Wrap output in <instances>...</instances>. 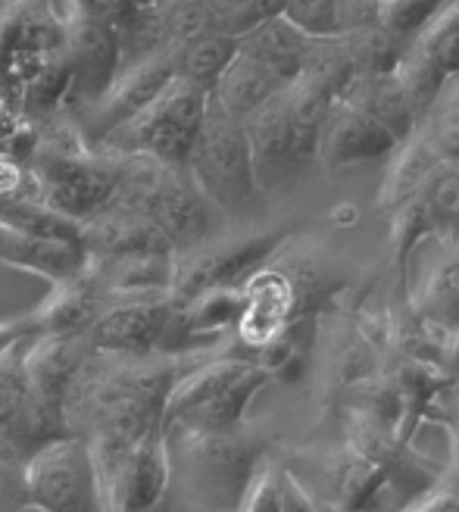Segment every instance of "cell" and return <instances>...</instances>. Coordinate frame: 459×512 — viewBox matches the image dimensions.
<instances>
[{"mask_svg": "<svg viewBox=\"0 0 459 512\" xmlns=\"http://www.w3.org/2000/svg\"><path fill=\"white\" fill-rule=\"evenodd\" d=\"M272 375L250 360H216L182 378H172L163 403V428L191 434L232 431Z\"/></svg>", "mask_w": 459, "mask_h": 512, "instance_id": "cell-1", "label": "cell"}, {"mask_svg": "<svg viewBox=\"0 0 459 512\" xmlns=\"http://www.w3.org/2000/svg\"><path fill=\"white\" fill-rule=\"evenodd\" d=\"M207 104V91L172 75L169 85L141 113L116 125L94 147L110 157H150L163 166L185 169L203 116H207Z\"/></svg>", "mask_w": 459, "mask_h": 512, "instance_id": "cell-2", "label": "cell"}, {"mask_svg": "<svg viewBox=\"0 0 459 512\" xmlns=\"http://www.w3.org/2000/svg\"><path fill=\"white\" fill-rule=\"evenodd\" d=\"M32 185L50 210L69 222H85L104 210L119 185V163L100 147L79 141H38L32 150Z\"/></svg>", "mask_w": 459, "mask_h": 512, "instance_id": "cell-3", "label": "cell"}, {"mask_svg": "<svg viewBox=\"0 0 459 512\" xmlns=\"http://www.w3.org/2000/svg\"><path fill=\"white\" fill-rule=\"evenodd\" d=\"M185 169L219 213L241 219L257 207L260 185L253 175L244 125L210 104Z\"/></svg>", "mask_w": 459, "mask_h": 512, "instance_id": "cell-4", "label": "cell"}, {"mask_svg": "<svg viewBox=\"0 0 459 512\" xmlns=\"http://www.w3.org/2000/svg\"><path fill=\"white\" fill-rule=\"evenodd\" d=\"M182 434L185 481L200 506L210 512H238L253 475L260 472L266 444L244 425L216 434Z\"/></svg>", "mask_w": 459, "mask_h": 512, "instance_id": "cell-5", "label": "cell"}, {"mask_svg": "<svg viewBox=\"0 0 459 512\" xmlns=\"http://www.w3.org/2000/svg\"><path fill=\"white\" fill-rule=\"evenodd\" d=\"M25 503L41 512H100L91 447L82 438H47L22 463Z\"/></svg>", "mask_w": 459, "mask_h": 512, "instance_id": "cell-6", "label": "cell"}, {"mask_svg": "<svg viewBox=\"0 0 459 512\" xmlns=\"http://www.w3.org/2000/svg\"><path fill=\"white\" fill-rule=\"evenodd\" d=\"M100 512L119 509H147L157 506L169 488V450H166V428L150 431L147 438L132 447L119 450H91Z\"/></svg>", "mask_w": 459, "mask_h": 512, "instance_id": "cell-7", "label": "cell"}, {"mask_svg": "<svg viewBox=\"0 0 459 512\" xmlns=\"http://www.w3.org/2000/svg\"><path fill=\"white\" fill-rule=\"evenodd\" d=\"M241 125H244V138L250 147V163H253V175H257L260 194L288 188L303 172V166L316 157V138H310L294 122L285 88L275 91Z\"/></svg>", "mask_w": 459, "mask_h": 512, "instance_id": "cell-8", "label": "cell"}, {"mask_svg": "<svg viewBox=\"0 0 459 512\" xmlns=\"http://www.w3.org/2000/svg\"><path fill=\"white\" fill-rule=\"evenodd\" d=\"M175 297L166 291L122 294L110 306H100L88 328V341L107 356H147L160 350L163 335L175 313Z\"/></svg>", "mask_w": 459, "mask_h": 512, "instance_id": "cell-9", "label": "cell"}, {"mask_svg": "<svg viewBox=\"0 0 459 512\" xmlns=\"http://www.w3.org/2000/svg\"><path fill=\"white\" fill-rule=\"evenodd\" d=\"M172 75H175V63H172V50L166 47L147 50V54H138L129 66L116 69L107 91L88 110V128L94 132V144L100 138H107L125 119L141 113L169 85Z\"/></svg>", "mask_w": 459, "mask_h": 512, "instance_id": "cell-10", "label": "cell"}, {"mask_svg": "<svg viewBox=\"0 0 459 512\" xmlns=\"http://www.w3.org/2000/svg\"><path fill=\"white\" fill-rule=\"evenodd\" d=\"M397 144L400 141L385 125L375 122L360 107L347 104L344 97H335L316 135V160H322L328 169H344L391 157Z\"/></svg>", "mask_w": 459, "mask_h": 512, "instance_id": "cell-11", "label": "cell"}, {"mask_svg": "<svg viewBox=\"0 0 459 512\" xmlns=\"http://www.w3.org/2000/svg\"><path fill=\"white\" fill-rule=\"evenodd\" d=\"M282 88H285V82L278 79L275 72H269L257 57H250L247 50L238 47L235 57L219 72V79L207 97H210V107L244 122L253 110L266 104V100Z\"/></svg>", "mask_w": 459, "mask_h": 512, "instance_id": "cell-12", "label": "cell"}, {"mask_svg": "<svg viewBox=\"0 0 459 512\" xmlns=\"http://www.w3.org/2000/svg\"><path fill=\"white\" fill-rule=\"evenodd\" d=\"M341 97L347 100V104L369 113L375 122L385 125L397 141L410 138L416 132L419 113L413 110L410 97H406V91L400 88L394 69L353 75V79L347 82V88L341 91Z\"/></svg>", "mask_w": 459, "mask_h": 512, "instance_id": "cell-13", "label": "cell"}, {"mask_svg": "<svg viewBox=\"0 0 459 512\" xmlns=\"http://www.w3.org/2000/svg\"><path fill=\"white\" fill-rule=\"evenodd\" d=\"M306 41H310V35H303L294 22H288L285 16H275L257 22L250 32H244L238 38V47L247 50L250 57H257L269 72H275L288 85L300 72Z\"/></svg>", "mask_w": 459, "mask_h": 512, "instance_id": "cell-14", "label": "cell"}, {"mask_svg": "<svg viewBox=\"0 0 459 512\" xmlns=\"http://www.w3.org/2000/svg\"><path fill=\"white\" fill-rule=\"evenodd\" d=\"M438 253L431 256L422 278L419 306L428 322L459 328V247L438 235Z\"/></svg>", "mask_w": 459, "mask_h": 512, "instance_id": "cell-15", "label": "cell"}, {"mask_svg": "<svg viewBox=\"0 0 459 512\" xmlns=\"http://www.w3.org/2000/svg\"><path fill=\"white\" fill-rule=\"evenodd\" d=\"M235 50H238L235 35H225L219 29H207L203 35H197V38H191L182 47L172 50L175 75L210 94V88L216 85L225 63L235 57Z\"/></svg>", "mask_w": 459, "mask_h": 512, "instance_id": "cell-16", "label": "cell"}, {"mask_svg": "<svg viewBox=\"0 0 459 512\" xmlns=\"http://www.w3.org/2000/svg\"><path fill=\"white\" fill-rule=\"evenodd\" d=\"M416 135L447 163H459V72L444 75L438 94L419 116Z\"/></svg>", "mask_w": 459, "mask_h": 512, "instance_id": "cell-17", "label": "cell"}, {"mask_svg": "<svg viewBox=\"0 0 459 512\" xmlns=\"http://www.w3.org/2000/svg\"><path fill=\"white\" fill-rule=\"evenodd\" d=\"M294 79L310 82L313 88L325 91L328 97H341L347 82L353 79V63L341 35L310 38L303 50V63Z\"/></svg>", "mask_w": 459, "mask_h": 512, "instance_id": "cell-18", "label": "cell"}, {"mask_svg": "<svg viewBox=\"0 0 459 512\" xmlns=\"http://www.w3.org/2000/svg\"><path fill=\"white\" fill-rule=\"evenodd\" d=\"M403 150L394 157V166L388 169V182H385V191H381V203L385 207H400V203L406 197H413L422 182L431 175V169H435L441 163V157L435 150H431L416 132L410 138H403Z\"/></svg>", "mask_w": 459, "mask_h": 512, "instance_id": "cell-19", "label": "cell"}, {"mask_svg": "<svg viewBox=\"0 0 459 512\" xmlns=\"http://www.w3.org/2000/svg\"><path fill=\"white\" fill-rule=\"evenodd\" d=\"M410 44H416L441 75L459 72V0H444Z\"/></svg>", "mask_w": 459, "mask_h": 512, "instance_id": "cell-20", "label": "cell"}, {"mask_svg": "<svg viewBox=\"0 0 459 512\" xmlns=\"http://www.w3.org/2000/svg\"><path fill=\"white\" fill-rule=\"evenodd\" d=\"M344 44H347V54H350V63H353V75H366V72H385V69H394L400 50L406 44L394 41L385 29H381L378 22L372 25H363V29L356 32H347L341 35Z\"/></svg>", "mask_w": 459, "mask_h": 512, "instance_id": "cell-21", "label": "cell"}, {"mask_svg": "<svg viewBox=\"0 0 459 512\" xmlns=\"http://www.w3.org/2000/svg\"><path fill=\"white\" fill-rule=\"evenodd\" d=\"M444 0H378V25L394 41L410 44Z\"/></svg>", "mask_w": 459, "mask_h": 512, "instance_id": "cell-22", "label": "cell"}, {"mask_svg": "<svg viewBox=\"0 0 459 512\" xmlns=\"http://www.w3.org/2000/svg\"><path fill=\"white\" fill-rule=\"evenodd\" d=\"M282 16L288 22H294L297 29L310 38L341 35L338 32V0H288Z\"/></svg>", "mask_w": 459, "mask_h": 512, "instance_id": "cell-23", "label": "cell"}, {"mask_svg": "<svg viewBox=\"0 0 459 512\" xmlns=\"http://www.w3.org/2000/svg\"><path fill=\"white\" fill-rule=\"evenodd\" d=\"M19 344L0 360V431L10 428L25 403V378H22V356Z\"/></svg>", "mask_w": 459, "mask_h": 512, "instance_id": "cell-24", "label": "cell"}, {"mask_svg": "<svg viewBox=\"0 0 459 512\" xmlns=\"http://www.w3.org/2000/svg\"><path fill=\"white\" fill-rule=\"evenodd\" d=\"M238 512H282V469L260 466Z\"/></svg>", "mask_w": 459, "mask_h": 512, "instance_id": "cell-25", "label": "cell"}, {"mask_svg": "<svg viewBox=\"0 0 459 512\" xmlns=\"http://www.w3.org/2000/svg\"><path fill=\"white\" fill-rule=\"evenodd\" d=\"M210 10V22L213 29L241 38L244 32H250L257 19H253V0H203Z\"/></svg>", "mask_w": 459, "mask_h": 512, "instance_id": "cell-26", "label": "cell"}, {"mask_svg": "<svg viewBox=\"0 0 459 512\" xmlns=\"http://www.w3.org/2000/svg\"><path fill=\"white\" fill-rule=\"evenodd\" d=\"M403 512H459V478L456 475H453V481L441 478L425 497L410 503Z\"/></svg>", "mask_w": 459, "mask_h": 512, "instance_id": "cell-27", "label": "cell"}, {"mask_svg": "<svg viewBox=\"0 0 459 512\" xmlns=\"http://www.w3.org/2000/svg\"><path fill=\"white\" fill-rule=\"evenodd\" d=\"M13 497L25 500L22 491V466H16L10 456H0V509H7Z\"/></svg>", "mask_w": 459, "mask_h": 512, "instance_id": "cell-28", "label": "cell"}, {"mask_svg": "<svg viewBox=\"0 0 459 512\" xmlns=\"http://www.w3.org/2000/svg\"><path fill=\"white\" fill-rule=\"evenodd\" d=\"M25 182H29V175H25L22 163L0 157V197L22 191V188H25Z\"/></svg>", "mask_w": 459, "mask_h": 512, "instance_id": "cell-29", "label": "cell"}, {"mask_svg": "<svg viewBox=\"0 0 459 512\" xmlns=\"http://www.w3.org/2000/svg\"><path fill=\"white\" fill-rule=\"evenodd\" d=\"M25 322H0V360L16 347V344H22L25 341Z\"/></svg>", "mask_w": 459, "mask_h": 512, "instance_id": "cell-30", "label": "cell"}, {"mask_svg": "<svg viewBox=\"0 0 459 512\" xmlns=\"http://www.w3.org/2000/svg\"><path fill=\"white\" fill-rule=\"evenodd\" d=\"M444 238H447L450 244H456V247H459V213L453 216V222H450V228L444 232Z\"/></svg>", "mask_w": 459, "mask_h": 512, "instance_id": "cell-31", "label": "cell"}, {"mask_svg": "<svg viewBox=\"0 0 459 512\" xmlns=\"http://www.w3.org/2000/svg\"><path fill=\"white\" fill-rule=\"evenodd\" d=\"M119 512H166V503H157V506H147V509H119Z\"/></svg>", "mask_w": 459, "mask_h": 512, "instance_id": "cell-32", "label": "cell"}, {"mask_svg": "<svg viewBox=\"0 0 459 512\" xmlns=\"http://www.w3.org/2000/svg\"><path fill=\"white\" fill-rule=\"evenodd\" d=\"M13 512H41V509H38V506H32V503H25V500H22V503H19V506H16Z\"/></svg>", "mask_w": 459, "mask_h": 512, "instance_id": "cell-33", "label": "cell"}]
</instances>
